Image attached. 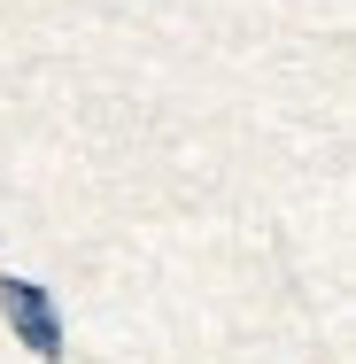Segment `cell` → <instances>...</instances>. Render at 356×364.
Returning <instances> with one entry per match:
<instances>
[{
	"instance_id": "1",
	"label": "cell",
	"mask_w": 356,
	"mask_h": 364,
	"mask_svg": "<svg viewBox=\"0 0 356 364\" xmlns=\"http://www.w3.org/2000/svg\"><path fill=\"white\" fill-rule=\"evenodd\" d=\"M0 302H8V326H16V341H23L31 357H47V364L63 357V318H55V302H47L39 279H8Z\"/></svg>"
}]
</instances>
